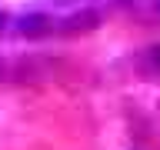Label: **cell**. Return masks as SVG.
Here are the masks:
<instances>
[{"label":"cell","instance_id":"6da1fadb","mask_svg":"<svg viewBox=\"0 0 160 150\" xmlns=\"http://www.w3.org/2000/svg\"><path fill=\"white\" fill-rule=\"evenodd\" d=\"M97 23H100V13H97V10H80V13L67 17L57 30H63V33H80V30H97Z\"/></svg>","mask_w":160,"mask_h":150},{"label":"cell","instance_id":"7a4b0ae2","mask_svg":"<svg viewBox=\"0 0 160 150\" xmlns=\"http://www.w3.org/2000/svg\"><path fill=\"white\" fill-rule=\"evenodd\" d=\"M47 30H53V23H50L43 13H30V17L20 20V33H23V37H40V33H47Z\"/></svg>","mask_w":160,"mask_h":150},{"label":"cell","instance_id":"3957f363","mask_svg":"<svg viewBox=\"0 0 160 150\" xmlns=\"http://www.w3.org/2000/svg\"><path fill=\"white\" fill-rule=\"evenodd\" d=\"M147 67L153 70V73H160V43L147 47Z\"/></svg>","mask_w":160,"mask_h":150},{"label":"cell","instance_id":"277c9868","mask_svg":"<svg viewBox=\"0 0 160 150\" xmlns=\"http://www.w3.org/2000/svg\"><path fill=\"white\" fill-rule=\"evenodd\" d=\"M3 30H7V13L0 10V33H3Z\"/></svg>","mask_w":160,"mask_h":150},{"label":"cell","instance_id":"5b68a950","mask_svg":"<svg viewBox=\"0 0 160 150\" xmlns=\"http://www.w3.org/2000/svg\"><path fill=\"white\" fill-rule=\"evenodd\" d=\"M0 77H3V60H0Z\"/></svg>","mask_w":160,"mask_h":150},{"label":"cell","instance_id":"8992f818","mask_svg":"<svg viewBox=\"0 0 160 150\" xmlns=\"http://www.w3.org/2000/svg\"><path fill=\"white\" fill-rule=\"evenodd\" d=\"M157 7H160V0H157Z\"/></svg>","mask_w":160,"mask_h":150}]
</instances>
